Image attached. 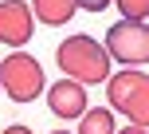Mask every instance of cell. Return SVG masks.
I'll return each mask as SVG.
<instances>
[{
	"mask_svg": "<svg viewBox=\"0 0 149 134\" xmlns=\"http://www.w3.org/2000/svg\"><path fill=\"white\" fill-rule=\"evenodd\" d=\"M55 63L67 79L82 83V87L86 83H106V75H110V55L90 36H67L55 47Z\"/></svg>",
	"mask_w": 149,
	"mask_h": 134,
	"instance_id": "1",
	"label": "cell"
},
{
	"mask_svg": "<svg viewBox=\"0 0 149 134\" xmlns=\"http://www.w3.org/2000/svg\"><path fill=\"white\" fill-rule=\"evenodd\" d=\"M106 95L118 114L137 126H149V79L141 67H122L118 75H106Z\"/></svg>",
	"mask_w": 149,
	"mask_h": 134,
	"instance_id": "2",
	"label": "cell"
},
{
	"mask_svg": "<svg viewBox=\"0 0 149 134\" xmlns=\"http://www.w3.org/2000/svg\"><path fill=\"white\" fill-rule=\"evenodd\" d=\"M102 47H106V55L118 59L122 67H141L149 59V28H145V20H126V16H122L118 24H110Z\"/></svg>",
	"mask_w": 149,
	"mask_h": 134,
	"instance_id": "3",
	"label": "cell"
},
{
	"mask_svg": "<svg viewBox=\"0 0 149 134\" xmlns=\"http://www.w3.org/2000/svg\"><path fill=\"white\" fill-rule=\"evenodd\" d=\"M0 87L8 91L12 103H31V99L43 95V67H39L31 55L16 51L0 63Z\"/></svg>",
	"mask_w": 149,
	"mask_h": 134,
	"instance_id": "4",
	"label": "cell"
},
{
	"mask_svg": "<svg viewBox=\"0 0 149 134\" xmlns=\"http://www.w3.org/2000/svg\"><path fill=\"white\" fill-rule=\"evenodd\" d=\"M31 32H36V16H31V8L24 4V0H4L0 4V44H28Z\"/></svg>",
	"mask_w": 149,
	"mask_h": 134,
	"instance_id": "5",
	"label": "cell"
},
{
	"mask_svg": "<svg viewBox=\"0 0 149 134\" xmlns=\"http://www.w3.org/2000/svg\"><path fill=\"white\" fill-rule=\"evenodd\" d=\"M47 106L55 118H79L86 111V91L74 79H59L55 87H47Z\"/></svg>",
	"mask_w": 149,
	"mask_h": 134,
	"instance_id": "6",
	"label": "cell"
},
{
	"mask_svg": "<svg viewBox=\"0 0 149 134\" xmlns=\"http://www.w3.org/2000/svg\"><path fill=\"white\" fill-rule=\"evenodd\" d=\"M31 16L47 28H63L74 16V0H31Z\"/></svg>",
	"mask_w": 149,
	"mask_h": 134,
	"instance_id": "7",
	"label": "cell"
},
{
	"mask_svg": "<svg viewBox=\"0 0 149 134\" xmlns=\"http://www.w3.org/2000/svg\"><path fill=\"white\" fill-rule=\"evenodd\" d=\"M79 118H82L79 122V134H114V114L106 111V106H94V111L86 106Z\"/></svg>",
	"mask_w": 149,
	"mask_h": 134,
	"instance_id": "8",
	"label": "cell"
},
{
	"mask_svg": "<svg viewBox=\"0 0 149 134\" xmlns=\"http://www.w3.org/2000/svg\"><path fill=\"white\" fill-rule=\"evenodd\" d=\"M110 4H118V12L126 20H145L149 16V0H110Z\"/></svg>",
	"mask_w": 149,
	"mask_h": 134,
	"instance_id": "9",
	"label": "cell"
},
{
	"mask_svg": "<svg viewBox=\"0 0 149 134\" xmlns=\"http://www.w3.org/2000/svg\"><path fill=\"white\" fill-rule=\"evenodd\" d=\"M74 8H82V12H106V8H110V0H74Z\"/></svg>",
	"mask_w": 149,
	"mask_h": 134,
	"instance_id": "10",
	"label": "cell"
},
{
	"mask_svg": "<svg viewBox=\"0 0 149 134\" xmlns=\"http://www.w3.org/2000/svg\"><path fill=\"white\" fill-rule=\"evenodd\" d=\"M0 134H31V130L24 126V122H12V126H4V130H0Z\"/></svg>",
	"mask_w": 149,
	"mask_h": 134,
	"instance_id": "11",
	"label": "cell"
},
{
	"mask_svg": "<svg viewBox=\"0 0 149 134\" xmlns=\"http://www.w3.org/2000/svg\"><path fill=\"white\" fill-rule=\"evenodd\" d=\"M114 134H149V126H137V122H130L126 130H114Z\"/></svg>",
	"mask_w": 149,
	"mask_h": 134,
	"instance_id": "12",
	"label": "cell"
},
{
	"mask_svg": "<svg viewBox=\"0 0 149 134\" xmlns=\"http://www.w3.org/2000/svg\"><path fill=\"white\" fill-rule=\"evenodd\" d=\"M51 134H67V130H51Z\"/></svg>",
	"mask_w": 149,
	"mask_h": 134,
	"instance_id": "13",
	"label": "cell"
}]
</instances>
